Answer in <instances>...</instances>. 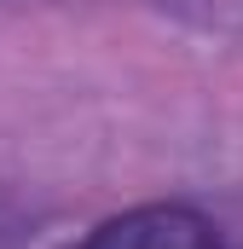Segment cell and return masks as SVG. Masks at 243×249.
I'll return each mask as SVG.
<instances>
[{"label":"cell","mask_w":243,"mask_h":249,"mask_svg":"<svg viewBox=\"0 0 243 249\" xmlns=\"http://www.w3.org/2000/svg\"><path fill=\"white\" fill-rule=\"evenodd\" d=\"M81 249H220V232L208 214L185 203H145L93 226Z\"/></svg>","instance_id":"6da1fadb"}]
</instances>
